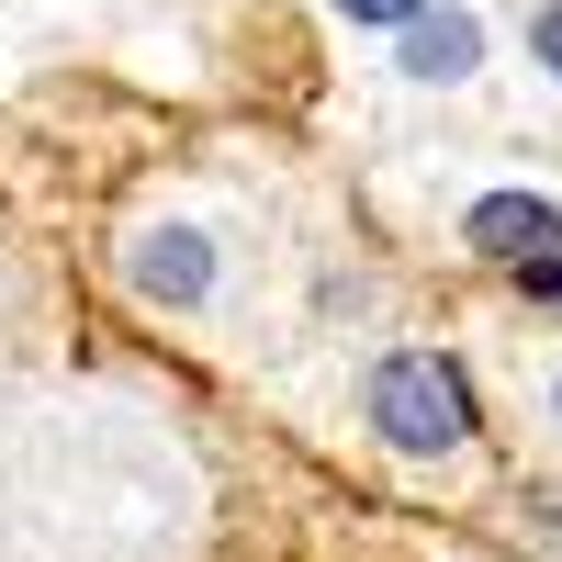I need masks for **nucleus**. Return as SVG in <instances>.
Segmentation results:
<instances>
[{
	"instance_id": "f257e3e1",
	"label": "nucleus",
	"mask_w": 562,
	"mask_h": 562,
	"mask_svg": "<svg viewBox=\"0 0 562 562\" xmlns=\"http://www.w3.org/2000/svg\"><path fill=\"white\" fill-rule=\"evenodd\" d=\"M371 428L394 450H416V461H439V450L473 439L484 416H473V383H461L450 349H383L371 360Z\"/></svg>"
},
{
	"instance_id": "f03ea898",
	"label": "nucleus",
	"mask_w": 562,
	"mask_h": 562,
	"mask_svg": "<svg viewBox=\"0 0 562 562\" xmlns=\"http://www.w3.org/2000/svg\"><path fill=\"white\" fill-rule=\"evenodd\" d=\"M461 248L495 259V270L562 259V203H540V192H473V203H461Z\"/></svg>"
},
{
	"instance_id": "7ed1b4c3",
	"label": "nucleus",
	"mask_w": 562,
	"mask_h": 562,
	"mask_svg": "<svg viewBox=\"0 0 562 562\" xmlns=\"http://www.w3.org/2000/svg\"><path fill=\"white\" fill-rule=\"evenodd\" d=\"M124 281H135L147 304H203V293H214V248L192 237V225H147V237L124 248Z\"/></svg>"
},
{
	"instance_id": "20e7f679",
	"label": "nucleus",
	"mask_w": 562,
	"mask_h": 562,
	"mask_svg": "<svg viewBox=\"0 0 562 562\" xmlns=\"http://www.w3.org/2000/svg\"><path fill=\"white\" fill-rule=\"evenodd\" d=\"M394 34H405V79H428V90H461L484 68V23L473 12H439V0H428V12L394 23Z\"/></svg>"
},
{
	"instance_id": "39448f33",
	"label": "nucleus",
	"mask_w": 562,
	"mask_h": 562,
	"mask_svg": "<svg viewBox=\"0 0 562 562\" xmlns=\"http://www.w3.org/2000/svg\"><path fill=\"white\" fill-rule=\"evenodd\" d=\"M529 57L562 79V0H540V12H529Z\"/></svg>"
},
{
	"instance_id": "423d86ee",
	"label": "nucleus",
	"mask_w": 562,
	"mask_h": 562,
	"mask_svg": "<svg viewBox=\"0 0 562 562\" xmlns=\"http://www.w3.org/2000/svg\"><path fill=\"white\" fill-rule=\"evenodd\" d=\"M338 12H349V23H416L428 0H338Z\"/></svg>"
},
{
	"instance_id": "0eeeda50",
	"label": "nucleus",
	"mask_w": 562,
	"mask_h": 562,
	"mask_svg": "<svg viewBox=\"0 0 562 562\" xmlns=\"http://www.w3.org/2000/svg\"><path fill=\"white\" fill-rule=\"evenodd\" d=\"M518 281H529V293H551V304H562V259H518Z\"/></svg>"
},
{
	"instance_id": "6e6552de",
	"label": "nucleus",
	"mask_w": 562,
	"mask_h": 562,
	"mask_svg": "<svg viewBox=\"0 0 562 562\" xmlns=\"http://www.w3.org/2000/svg\"><path fill=\"white\" fill-rule=\"evenodd\" d=\"M551 416H562V383H551Z\"/></svg>"
}]
</instances>
